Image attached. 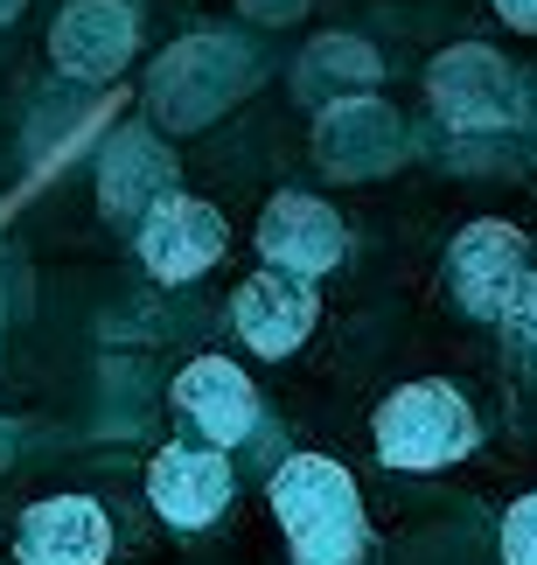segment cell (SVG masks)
<instances>
[{"mask_svg": "<svg viewBox=\"0 0 537 565\" xmlns=\"http://www.w3.org/2000/svg\"><path fill=\"white\" fill-rule=\"evenodd\" d=\"M370 440H377V461H384V468H398V475H433V468H454L461 454H475L482 426H475V405H468L454 384L412 377V384H398L391 398L377 405Z\"/></svg>", "mask_w": 537, "mask_h": 565, "instance_id": "cell-3", "label": "cell"}, {"mask_svg": "<svg viewBox=\"0 0 537 565\" xmlns=\"http://www.w3.org/2000/svg\"><path fill=\"white\" fill-rule=\"evenodd\" d=\"M377 77H384V63L363 35H314L293 63V92L308 98L314 113H329L342 98H370Z\"/></svg>", "mask_w": 537, "mask_h": 565, "instance_id": "cell-15", "label": "cell"}, {"mask_svg": "<svg viewBox=\"0 0 537 565\" xmlns=\"http://www.w3.org/2000/svg\"><path fill=\"white\" fill-rule=\"evenodd\" d=\"M517 329L537 342V273H530V287H524V300H517Z\"/></svg>", "mask_w": 537, "mask_h": 565, "instance_id": "cell-18", "label": "cell"}, {"mask_svg": "<svg viewBox=\"0 0 537 565\" xmlns=\"http://www.w3.org/2000/svg\"><path fill=\"white\" fill-rule=\"evenodd\" d=\"M133 245H140V266L154 273L161 287H182V279H203V273L224 258L230 224H224L210 203H196V195L175 189V195H168V203L133 231Z\"/></svg>", "mask_w": 537, "mask_h": 565, "instance_id": "cell-9", "label": "cell"}, {"mask_svg": "<svg viewBox=\"0 0 537 565\" xmlns=\"http://www.w3.org/2000/svg\"><path fill=\"white\" fill-rule=\"evenodd\" d=\"M272 516L287 531V545L300 565H356L370 545V524H363V495L350 482V468L329 461V454H293L272 475Z\"/></svg>", "mask_w": 537, "mask_h": 565, "instance_id": "cell-1", "label": "cell"}, {"mask_svg": "<svg viewBox=\"0 0 537 565\" xmlns=\"http://www.w3.org/2000/svg\"><path fill=\"white\" fill-rule=\"evenodd\" d=\"M314 154L342 182H370V175H391V168L412 154V134H405V119L370 92V98H342L314 119Z\"/></svg>", "mask_w": 537, "mask_h": 565, "instance_id": "cell-6", "label": "cell"}, {"mask_svg": "<svg viewBox=\"0 0 537 565\" xmlns=\"http://www.w3.org/2000/svg\"><path fill=\"white\" fill-rule=\"evenodd\" d=\"M133 42H140V14L126 0H63L56 21H50V63L63 77H84V84L119 77Z\"/></svg>", "mask_w": 537, "mask_h": 565, "instance_id": "cell-8", "label": "cell"}, {"mask_svg": "<svg viewBox=\"0 0 537 565\" xmlns=\"http://www.w3.org/2000/svg\"><path fill=\"white\" fill-rule=\"evenodd\" d=\"M503 565H537V489L517 495L503 516Z\"/></svg>", "mask_w": 537, "mask_h": 565, "instance_id": "cell-16", "label": "cell"}, {"mask_svg": "<svg viewBox=\"0 0 537 565\" xmlns=\"http://www.w3.org/2000/svg\"><path fill=\"white\" fill-rule=\"evenodd\" d=\"M259 252H266V266L314 279V273L342 266V252H350V231H342V216L321 203V195L287 189V195H272V203L259 210Z\"/></svg>", "mask_w": 537, "mask_h": 565, "instance_id": "cell-12", "label": "cell"}, {"mask_svg": "<svg viewBox=\"0 0 537 565\" xmlns=\"http://www.w3.org/2000/svg\"><path fill=\"white\" fill-rule=\"evenodd\" d=\"M496 14L509 21V29H524V35H537V0H496Z\"/></svg>", "mask_w": 537, "mask_h": 565, "instance_id": "cell-17", "label": "cell"}, {"mask_svg": "<svg viewBox=\"0 0 537 565\" xmlns=\"http://www.w3.org/2000/svg\"><path fill=\"white\" fill-rule=\"evenodd\" d=\"M314 315H321V300H314V279H300V273H251L238 300H230V329H238L245 350H259V356H293L300 342L314 335Z\"/></svg>", "mask_w": 537, "mask_h": 565, "instance_id": "cell-11", "label": "cell"}, {"mask_svg": "<svg viewBox=\"0 0 537 565\" xmlns=\"http://www.w3.org/2000/svg\"><path fill=\"white\" fill-rule=\"evenodd\" d=\"M230 495H238V475H230V461L217 447H161L154 461H147V503L175 531L217 524L230 510Z\"/></svg>", "mask_w": 537, "mask_h": 565, "instance_id": "cell-10", "label": "cell"}, {"mask_svg": "<svg viewBox=\"0 0 537 565\" xmlns=\"http://www.w3.org/2000/svg\"><path fill=\"white\" fill-rule=\"evenodd\" d=\"M175 412L196 426L203 447L224 454V447L251 440V426H259V391H251V377L230 356H196V363H182V377H175Z\"/></svg>", "mask_w": 537, "mask_h": 565, "instance_id": "cell-13", "label": "cell"}, {"mask_svg": "<svg viewBox=\"0 0 537 565\" xmlns=\"http://www.w3.org/2000/svg\"><path fill=\"white\" fill-rule=\"evenodd\" d=\"M175 195V154L154 126H112L98 147V210L112 224H147Z\"/></svg>", "mask_w": 537, "mask_h": 565, "instance_id": "cell-7", "label": "cell"}, {"mask_svg": "<svg viewBox=\"0 0 537 565\" xmlns=\"http://www.w3.org/2000/svg\"><path fill=\"white\" fill-rule=\"evenodd\" d=\"M530 245L517 224H503V216H475L454 252H447V287H454V300L475 321H509L517 315V300L530 287Z\"/></svg>", "mask_w": 537, "mask_h": 565, "instance_id": "cell-5", "label": "cell"}, {"mask_svg": "<svg viewBox=\"0 0 537 565\" xmlns=\"http://www.w3.org/2000/svg\"><path fill=\"white\" fill-rule=\"evenodd\" d=\"M426 98L433 113L454 126V134H509L524 119V84L517 71L482 50V42H461V50H440L433 71H426Z\"/></svg>", "mask_w": 537, "mask_h": 565, "instance_id": "cell-4", "label": "cell"}, {"mask_svg": "<svg viewBox=\"0 0 537 565\" xmlns=\"http://www.w3.org/2000/svg\"><path fill=\"white\" fill-rule=\"evenodd\" d=\"M251 84H259V56L238 35H182L147 77V113L161 134H196V126L224 119Z\"/></svg>", "mask_w": 537, "mask_h": 565, "instance_id": "cell-2", "label": "cell"}, {"mask_svg": "<svg viewBox=\"0 0 537 565\" xmlns=\"http://www.w3.org/2000/svg\"><path fill=\"white\" fill-rule=\"evenodd\" d=\"M14 558L21 565H105L112 558V516L92 495H42L35 510H21Z\"/></svg>", "mask_w": 537, "mask_h": 565, "instance_id": "cell-14", "label": "cell"}, {"mask_svg": "<svg viewBox=\"0 0 537 565\" xmlns=\"http://www.w3.org/2000/svg\"><path fill=\"white\" fill-rule=\"evenodd\" d=\"M21 14V0H0V29H8V21Z\"/></svg>", "mask_w": 537, "mask_h": 565, "instance_id": "cell-19", "label": "cell"}]
</instances>
